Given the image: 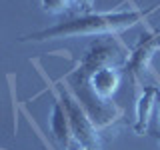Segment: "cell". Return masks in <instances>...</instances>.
Returning <instances> with one entry per match:
<instances>
[{
	"label": "cell",
	"instance_id": "277c9868",
	"mask_svg": "<svg viewBox=\"0 0 160 150\" xmlns=\"http://www.w3.org/2000/svg\"><path fill=\"white\" fill-rule=\"evenodd\" d=\"M50 132H52L54 140L60 144V148H64V150H70L72 142H76L70 118H68L66 110L62 106V102H60V98L54 100V104H52V112H50Z\"/></svg>",
	"mask_w": 160,
	"mask_h": 150
},
{
	"label": "cell",
	"instance_id": "6da1fadb",
	"mask_svg": "<svg viewBox=\"0 0 160 150\" xmlns=\"http://www.w3.org/2000/svg\"><path fill=\"white\" fill-rule=\"evenodd\" d=\"M124 54L116 40L98 36L82 52L76 68L66 76L70 92L76 96L80 106L96 128H106L120 118L122 110L110 102L112 94L122 82Z\"/></svg>",
	"mask_w": 160,
	"mask_h": 150
},
{
	"label": "cell",
	"instance_id": "30bf717a",
	"mask_svg": "<svg viewBox=\"0 0 160 150\" xmlns=\"http://www.w3.org/2000/svg\"><path fill=\"white\" fill-rule=\"evenodd\" d=\"M150 136H152V138H154V140H156V142L160 144V130H156V132H152Z\"/></svg>",
	"mask_w": 160,
	"mask_h": 150
},
{
	"label": "cell",
	"instance_id": "ba28073f",
	"mask_svg": "<svg viewBox=\"0 0 160 150\" xmlns=\"http://www.w3.org/2000/svg\"><path fill=\"white\" fill-rule=\"evenodd\" d=\"M148 40H150V46L154 48V52L160 50V32H150L148 34Z\"/></svg>",
	"mask_w": 160,
	"mask_h": 150
},
{
	"label": "cell",
	"instance_id": "9c48e42d",
	"mask_svg": "<svg viewBox=\"0 0 160 150\" xmlns=\"http://www.w3.org/2000/svg\"><path fill=\"white\" fill-rule=\"evenodd\" d=\"M156 106H158V124H160V88L156 92Z\"/></svg>",
	"mask_w": 160,
	"mask_h": 150
},
{
	"label": "cell",
	"instance_id": "5b68a950",
	"mask_svg": "<svg viewBox=\"0 0 160 150\" xmlns=\"http://www.w3.org/2000/svg\"><path fill=\"white\" fill-rule=\"evenodd\" d=\"M156 86H142L136 96V120H134V132L136 134H146L148 132V124L152 118V110L156 106Z\"/></svg>",
	"mask_w": 160,
	"mask_h": 150
},
{
	"label": "cell",
	"instance_id": "7a4b0ae2",
	"mask_svg": "<svg viewBox=\"0 0 160 150\" xmlns=\"http://www.w3.org/2000/svg\"><path fill=\"white\" fill-rule=\"evenodd\" d=\"M156 8L158 6H152L150 10H128V12H82L52 26L28 32L18 40L20 42H46V40L78 36H110V34L136 26Z\"/></svg>",
	"mask_w": 160,
	"mask_h": 150
},
{
	"label": "cell",
	"instance_id": "52a82bcc",
	"mask_svg": "<svg viewBox=\"0 0 160 150\" xmlns=\"http://www.w3.org/2000/svg\"><path fill=\"white\" fill-rule=\"evenodd\" d=\"M74 4L80 6L82 12H94V0H74Z\"/></svg>",
	"mask_w": 160,
	"mask_h": 150
},
{
	"label": "cell",
	"instance_id": "8992f818",
	"mask_svg": "<svg viewBox=\"0 0 160 150\" xmlns=\"http://www.w3.org/2000/svg\"><path fill=\"white\" fill-rule=\"evenodd\" d=\"M74 0H40V6L46 14H62L70 8Z\"/></svg>",
	"mask_w": 160,
	"mask_h": 150
},
{
	"label": "cell",
	"instance_id": "3957f363",
	"mask_svg": "<svg viewBox=\"0 0 160 150\" xmlns=\"http://www.w3.org/2000/svg\"><path fill=\"white\" fill-rule=\"evenodd\" d=\"M58 94H60V102H62V106L70 118V124H72V130H74V138L80 144V148H100L98 128L92 124L86 110L80 106V102L70 92V88L58 86Z\"/></svg>",
	"mask_w": 160,
	"mask_h": 150
},
{
	"label": "cell",
	"instance_id": "8fae6325",
	"mask_svg": "<svg viewBox=\"0 0 160 150\" xmlns=\"http://www.w3.org/2000/svg\"><path fill=\"white\" fill-rule=\"evenodd\" d=\"M82 150H100V148H82Z\"/></svg>",
	"mask_w": 160,
	"mask_h": 150
}]
</instances>
